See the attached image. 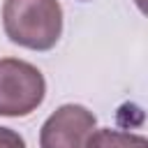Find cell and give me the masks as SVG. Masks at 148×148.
Returning a JSON list of instances; mask_svg holds the SVG:
<instances>
[{"mask_svg": "<svg viewBox=\"0 0 148 148\" xmlns=\"http://www.w3.org/2000/svg\"><path fill=\"white\" fill-rule=\"evenodd\" d=\"M2 28L18 46L49 51L62 35V7L58 0H5Z\"/></svg>", "mask_w": 148, "mask_h": 148, "instance_id": "6da1fadb", "label": "cell"}, {"mask_svg": "<svg viewBox=\"0 0 148 148\" xmlns=\"http://www.w3.org/2000/svg\"><path fill=\"white\" fill-rule=\"evenodd\" d=\"M46 95L44 74L18 58H0V116H30Z\"/></svg>", "mask_w": 148, "mask_h": 148, "instance_id": "7a4b0ae2", "label": "cell"}, {"mask_svg": "<svg viewBox=\"0 0 148 148\" xmlns=\"http://www.w3.org/2000/svg\"><path fill=\"white\" fill-rule=\"evenodd\" d=\"M97 125L92 111L81 104L58 106L39 130V148H86Z\"/></svg>", "mask_w": 148, "mask_h": 148, "instance_id": "3957f363", "label": "cell"}, {"mask_svg": "<svg viewBox=\"0 0 148 148\" xmlns=\"http://www.w3.org/2000/svg\"><path fill=\"white\" fill-rule=\"evenodd\" d=\"M86 148H148V141L146 136L134 132L102 127V130H92Z\"/></svg>", "mask_w": 148, "mask_h": 148, "instance_id": "277c9868", "label": "cell"}, {"mask_svg": "<svg viewBox=\"0 0 148 148\" xmlns=\"http://www.w3.org/2000/svg\"><path fill=\"white\" fill-rule=\"evenodd\" d=\"M0 148H25V141L16 130L0 127Z\"/></svg>", "mask_w": 148, "mask_h": 148, "instance_id": "5b68a950", "label": "cell"}]
</instances>
